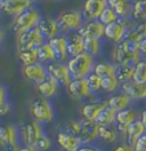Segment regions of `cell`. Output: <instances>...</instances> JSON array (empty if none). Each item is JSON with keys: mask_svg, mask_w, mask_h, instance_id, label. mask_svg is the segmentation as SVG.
Segmentation results:
<instances>
[{"mask_svg": "<svg viewBox=\"0 0 146 151\" xmlns=\"http://www.w3.org/2000/svg\"><path fill=\"white\" fill-rule=\"evenodd\" d=\"M111 58L115 64H136L143 57L136 42L125 39L113 46Z\"/></svg>", "mask_w": 146, "mask_h": 151, "instance_id": "1", "label": "cell"}, {"mask_svg": "<svg viewBox=\"0 0 146 151\" xmlns=\"http://www.w3.org/2000/svg\"><path fill=\"white\" fill-rule=\"evenodd\" d=\"M67 66L71 72L73 79L77 78H86L87 76L94 71L95 68V57L90 54L83 52L79 55L71 56L67 60Z\"/></svg>", "mask_w": 146, "mask_h": 151, "instance_id": "2", "label": "cell"}, {"mask_svg": "<svg viewBox=\"0 0 146 151\" xmlns=\"http://www.w3.org/2000/svg\"><path fill=\"white\" fill-rule=\"evenodd\" d=\"M41 19H42V14H41L40 9L36 6H32L29 9L24 10L18 16L14 17L13 31L16 36H18L27 30L36 28Z\"/></svg>", "mask_w": 146, "mask_h": 151, "instance_id": "3", "label": "cell"}, {"mask_svg": "<svg viewBox=\"0 0 146 151\" xmlns=\"http://www.w3.org/2000/svg\"><path fill=\"white\" fill-rule=\"evenodd\" d=\"M30 112L33 119L41 124H48L53 122L55 118V111L53 103L49 99L39 96L30 103Z\"/></svg>", "mask_w": 146, "mask_h": 151, "instance_id": "4", "label": "cell"}, {"mask_svg": "<svg viewBox=\"0 0 146 151\" xmlns=\"http://www.w3.org/2000/svg\"><path fill=\"white\" fill-rule=\"evenodd\" d=\"M136 24V21L131 17H120L114 23L105 27V38L113 45L121 42L127 37L128 30Z\"/></svg>", "mask_w": 146, "mask_h": 151, "instance_id": "5", "label": "cell"}, {"mask_svg": "<svg viewBox=\"0 0 146 151\" xmlns=\"http://www.w3.org/2000/svg\"><path fill=\"white\" fill-rule=\"evenodd\" d=\"M56 19L59 24L61 32L66 35L72 31H79L82 27L84 19L81 10L78 9H66L57 14Z\"/></svg>", "mask_w": 146, "mask_h": 151, "instance_id": "6", "label": "cell"}, {"mask_svg": "<svg viewBox=\"0 0 146 151\" xmlns=\"http://www.w3.org/2000/svg\"><path fill=\"white\" fill-rule=\"evenodd\" d=\"M18 132H19V137L24 143V145H36V141L44 134L42 124L39 123L36 119L30 120L26 124H24Z\"/></svg>", "mask_w": 146, "mask_h": 151, "instance_id": "7", "label": "cell"}, {"mask_svg": "<svg viewBox=\"0 0 146 151\" xmlns=\"http://www.w3.org/2000/svg\"><path fill=\"white\" fill-rule=\"evenodd\" d=\"M46 41L44 35L41 33L40 29L33 28L31 30H27L25 32L21 33L17 36V48L18 50L22 49H30V48L39 47L41 44Z\"/></svg>", "mask_w": 146, "mask_h": 151, "instance_id": "8", "label": "cell"}, {"mask_svg": "<svg viewBox=\"0 0 146 151\" xmlns=\"http://www.w3.org/2000/svg\"><path fill=\"white\" fill-rule=\"evenodd\" d=\"M46 66H47L48 75L52 76L53 78H55L61 84V86L67 87V86L70 85V83L72 81L73 78L72 76H71L70 70H69L67 63L54 61L52 63H48Z\"/></svg>", "mask_w": 146, "mask_h": 151, "instance_id": "9", "label": "cell"}, {"mask_svg": "<svg viewBox=\"0 0 146 151\" xmlns=\"http://www.w3.org/2000/svg\"><path fill=\"white\" fill-rule=\"evenodd\" d=\"M69 94L72 97L77 99V100H94L95 94L91 93L90 88L88 86V81L87 78H77V79H72V81L70 83V85L66 87Z\"/></svg>", "mask_w": 146, "mask_h": 151, "instance_id": "10", "label": "cell"}, {"mask_svg": "<svg viewBox=\"0 0 146 151\" xmlns=\"http://www.w3.org/2000/svg\"><path fill=\"white\" fill-rule=\"evenodd\" d=\"M32 6H34L32 0H2L0 4V13L10 17H16Z\"/></svg>", "mask_w": 146, "mask_h": 151, "instance_id": "11", "label": "cell"}, {"mask_svg": "<svg viewBox=\"0 0 146 151\" xmlns=\"http://www.w3.org/2000/svg\"><path fill=\"white\" fill-rule=\"evenodd\" d=\"M99 125L96 122L83 119L80 125V131L78 133V137L82 144H88L99 137Z\"/></svg>", "mask_w": 146, "mask_h": 151, "instance_id": "12", "label": "cell"}, {"mask_svg": "<svg viewBox=\"0 0 146 151\" xmlns=\"http://www.w3.org/2000/svg\"><path fill=\"white\" fill-rule=\"evenodd\" d=\"M19 136L18 129L14 125H4L0 126V145L15 150L17 147V139Z\"/></svg>", "mask_w": 146, "mask_h": 151, "instance_id": "13", "label": "cell"}, {"mask_svg": "<svg viewBox=\"0 0 146 151\" xmlns=\"http://www.w3.org/2000/svg\"><path fill=\"white\" fill-rule=\"evenodd\" d=\"M120 88L121 92L127 94L132 100V102L142 101L146 99V83H138L132 79L126 83H122Z\"/></svg>", "mask_w": 146, "mask_h": 151, "instance_id": "14", "label": "cell"}, {"mask_svg": "<svg viewBox=\"0 0 146 151\" xmlns=\"http://www.w3.org/2000/svg\"><path fill=\"white\" fill-rule=\"evenodd\" d=\"M23 75L27 80L40 84L48 77L47 66L41 62H36L29 65H23Z\"/></svg>", "mask_w": 146, "mask_h": 151, "instance_id": "15", "label": "cell"}, {"mask_svg": "<svg viewBox=\"0 0 146 151\" xmlns=\"http://www.w3.org/2000/svg\"><path fill=\"white\" fill-rule=\"evenodd\" d=\"M106 0H84L82 6V15L84 21L87 19H97L102 12L106 8Z\"/></svg>", "mask_w": 146, "mask_h": 151, "instance_id": "16", "label": "cell"}, {"mask_svg": "<svg viewBox=\"0 0 146 151\" xmlns=\"http://www.w3.org/2000/svg\"><path fill=\"white\" fill-rule=\"evenodd\" d=\"M48 42L50 44V46L54 50L56 61H58V62H67V60L70 58V55H69V50H67L66 35L61 33V35H58L56 37L49 39Z\"/></svg>", "mask_w": 146, "mask_h": 151, "instance_id": "17", "label": "cell"}, {"mask_svg": "<svg viewBox=\"0 0 146 151\" xmlns=\"http://www.w3.org/2000/svg\"><path fill=\"white\" fill-rule=\"evenodd\" d=\"M79 32L83 37H105V25L99 19H87L83 22L82 27L79 29Z\"/></svg>", "mask_w": 146, "mask_h": 151, "instance_id": "18", "label": "cell"}, {"mask_svg": "<svg viewBox=\"0 0 146 151\" xmlns=\"http://www.w3.org/2000/svg\"><path fill=\"white\" fill-rule=\"evenodd\" d=\"M38 28L40 29V31L44 35L46 40H49V39H52V38H54L62 33L61 32V28H59V24H58L56 17L42 16V19L40 21Z\"/></svg>", "mask_w": 146, "mask_h": 151, "instance_id": "19", "label": "cell"}, {"mask_svg": "<svg viewBox=\"0 0 146 151\" xmlns=\"http://www.w3.org/2000/svg\"><path fill=\"white\" fill-rule=\"evenodd\" d=\"M66 41L70 57L79 55L84 52V37L79 31H72L66 33Z\"/></svg>", "mask_w": 146, "mask_h": 151, "instance_id": "20", "label": "cell"}, {"mask_svg": "<svg viewBox=\"0 0 146 151\" xmlns=\"http://www.w3.org/2000/svg\"><path fill=\"white\" fill-rule=\"evenodd\" d=\"M145 132H146V128H145V126H144V124L142 123L140 119H137L134 123H131L130 125L126 126L121 134L125 135L126 143H128V144L131 145V147H134L135 142H136Z\"/></svg>", "mask_w": 146, "mask_h": 151, "instance_id": "21", "label": "cell"}, {"mask_svg": "<svg viewBox=\"0 0 146 151\" xmlns=\"http://www.w3.org/2000/svg\"><path fill=\"white\" fill-rule=\"evenodd\" d=\"M56 140L64 151H77L82 144L80 139L75 134L69 133L66 131L57 133Z\"/></svg>", "mask_w": 146, "mask_h": 151, "instance_id": "22", "label": "cell"}, {"mask_svg": "<svg viewBox=\"0 0 146 151\" xmlns=\"http://www.w3.org/2000/svg\"><path fill=\"white\" fill-rule=\"evenodd\" d=\"M107 106V101H95L91 100L86 104H83L81 108V116L83 119L96 122L99 113L104 108Z\"/></svg>", "mask_w": 146, "mask_h": 151, "instance_id": "23", "label": "cell"}, {"mask_svg": "<svg viewBox=\"0 0 146 151\" xmlns=\"http://www.w3.org/2000/svg\"><path fill=\"white\" fill-rule=\"evenodd\" d=\"M59 86H61V84L55 78L48 75V77L44 81H41L40 84H36V88H38V92L40 93L41 96L47 97V99H52L57 94Z\"/></svg>", "mask_w": 146, "mask_h": 151, "instance_id": "24", "label": "cell"}, {"mask_svg": "<svg viewBox=\"0 0 146 151\" xmlns=\"http://www.w3.org/2000/svg\"><path fill=\"white\" fill-rule=\"evenodd\" d=\"M107 5L115 10L119 17H131L132 1L134 0H106Z\"/></svg>", "mask_w": 146, "mask_h": 151, "instance_id": "25", "label": "cell"}, {"mask_svg": "<svg viewBox=\"0 0 146 151\" xmlns=\"http://www.w3.org/2000/svg\"><path fill=\"white\" fill-rule=\"evenodd\" d=\"M131 102H132V100L127 94L121 92V93H118V94L111 95L109 97V100H107V105L113 108L118 112L120 110H123L128 106H130Z\"/></svg>", "mask_w": 146, "mask_h": 151, "instance_id": "26", "label": "cell"}, {"mask_svg": "<svg viewBox=\"0 0 146 151\" xmlns=\"http://www.w3.org/2000/svg\"><path fill=\"white\" fill-rule=\"evenodd\" d=\"M138 119V112L134 106H128L117 112V123L121 126H128Z\"/></svg>", "mask_w": 146, "mask_h": 151, "instance_id": "27", "label": "cell"}, {"mask_svg": "<svg viewBox=\"0 0 146 151\" xmlns=\"http://www.w3.org/2000/svg\"><path fill=\"white\" fill-rule=\"evenodd\" d=\"M36 52H38V61L46 65L48 63L56 61L54 50L50 46V44L48 42V40H46L44 44H41L39 47H36Z\"/></svg>", "mask_w": 146, "mask_h": 151, "instance_id": "28", "label": "cell"}, {"mask_svg": "<svg viewBox=\"0 0 146 151\" xmlns=\"http://www.w3.org/2000/svg\"><path fill=\"white\" fill-rule=\"evenodd\" d=\"M134 73L135 64H115V76L121 84L132 80Z\"/></svg>", "mask_w": 146, "mask_h": 151, "instance_id": "29", "label": "cell"}, {"mask_svg": "<svg viewBox=\"0 0 146 151\" xmlns=\"http://www.w3.org/2000/svg\"><path fill=\"white\" fill-rule=\"evenodd\" d=\"M102 49H103L102 38L84 37V52L86 53L96 57L102 53Z\"/></svg>", "mask_w": 146, "mask_h": 151, "instance_id": "30", "label": "cell"}, {"mask_svg": "<svg viewBox=\"0 0 146 151\" xmlns=\"http://www.w3.org/2000/svg\"><path fill=\"white\" fill-rule=\"evenodd\" d=\"M96 123L99 126H110V125H114L117 123V111L111 108V106H106L99 113L98 118L96 119Z\"/></svg>", "mask_w": 146, "mask_h": 151, "instance_id": "31", "label": "cell"}, {"mask_svg": "<svg viewBox=\"0 0 146 151\" xmlns=\"http://www.w3.org/2000/svg\"><path fill=\"white\" fill-rule=\"evenodd\" d=\"M121 133L118 127H114L113 125L110 126H100L99 127V137L103 141L107 143H114L118 141Z\"/></svg>", "mask_w": 146, "mask_h": 151, "instance_id": "32", "label": "cell"}, {"mask_svg": "<svg viewBox=\"0 0 146 151\" xmlns=\"http://www.w3.org/2000/svg\"><path fill=\"white\" fill-rule=\"evenodd\" d=\"M131 19L136 22L146 21V0H134L132 9H131Z\"/></svg>", "mask_w": 146, "mask_h": 151, "instance_id": "33", "label": "cell"}, {"mask_svg": "<svg viewBox=\"0 0 146 151\" xmlns=\"http://www.w3.org/2000/svg\"><path fill=\"white\" fill-rule=\"evenodd\" d=\"M120 86H121V83L119 81L115 75L106 76L102 78V91L104 93H107V94L114 93Z\"/></svg>", "mask_w": 146, "mask_h": 151, "instance_id": "34", "label": "cell"}, {"mask_svg": "<svg viewBox=\"0 0 146 151\" xmlns=\"http://www.w3.org/2000/svg\"><path fill=\"white\" fill-rule=\"evenodd\" d=\"M18 58L23 65H29L32 63L39 62L38 61V52L36 48H30V49H22L18 50Z\"/></svg>", "mask_w": 146, "mask_h": 151, "instance_id": "35", "label": "cell"}, {"mask_svg": "<svg viewBox=\"0 0 146 151\" xmlns=\"http://www.w3.org/2000/svg\"><path fill=\"white\" fill-rule=\"evenodd\" d=\"M94 72L99 76L100 78L106 77V76L115 75V63H111V62L96 63L95 68H94Z\"/></svg>", "mask_w": 146, "mask_h": 151, "instance_id": "36", "label": "cell"}, {"mask_svg": "<svg viewBox=\"0 0 146 151\" xmlns=\"http://www.w3.org/2000/svg\"><path fill=\"white\" fill-rule=\"evenodd\" d=\"M120 19L119 17V15L115 13V10L113 9L112 7H110L109 5L106 6V8L102 12V14L99 15V19L100 22L106 27V25H109V24H112V23H114L115 21H118Z\"/></svg>", "mask_w": 146, "mask_h": 151, "instance_id": "37", "label": "cell"}, {"mask_svg": "<svg viewBox=\"0 0 146 151\" xmlns=\"http://www.w3.org/2000/svg\"><path fill=\"white\" fill-rule=\"evenodd\" d=\"M135 81L138 83H146V58H140L135 64V73L134 78Z\"/></svg>", "mask_w": 146, "mask_h": 151, "instance_id": "38", "label": "cell"}, {"mask_svg": "<svg viewBox=\"0 0 146 151\" xmlns=\"http://www.w3.org/2000/svg\"><path fill=\"white\" fill-rule=\"evenodd\" d=\"M87 78V81H88V86L90 88L91 93L94 94H97L98 92L102 91V78L98 75H96L94 71L89 73V75L86 77Z\"/></svg>", "mask_w": 146, "mask_h": 151, "instance_id": "39", "label": "cell"}, {"mask_svg": "<svg viewBox=\"0 0 146 151\" xmlns=\"http://www.w3.org/2000/svg\"><path fill=\"white\" fill-rule=\"evenodd\" d=\"M36 147L38 148V150L39 151H48L50 150V148H52V140L45 135V134H42L41 136H40V139L36 141Z\"/></svg>", "mask_w": 146, "mask_h": 151, "instance_id": "40", "label": "cell"}, {"mask_svg": "<svg viewBox=\"0 0 146 151\" xmlns=\"http://www.w3.org/2000/svg\"><path fill=\"white\" fill-rule=\"evenodd\" d=\"M80 125H81V122H77V120H70L65 124V127H64V131L69 133H72V134H75L78 136V133L80 131Z\"/></svg>", "mask_w": 146, "mask_h": 151, "instance_id": "41", "label": "cell"}, {"mask_svg": "<svg viewBox=\"0 0 146 151\" xmlns=\"http://www.w3.org/2000/svg\"><path fill=\"white\" fill-rule=\"evenodd\" d=\"M132 149L134 151H146V132L135 142Z\"/></svg>", "mask_w": 146, "mask_h": 151, "instance_id": "42", "label": "cell"}, {"mask_svg": "<svg viewBox=\"0 0 146 151\" xmlns=\"http://www.w3.org/2000/svg\"><path fill=\"white\" fill-rule=\"evenodd\" d=\"M134 29L136 30V32L142 38H145L146 37V21L136 22V24L134 25Z\"/></svg>", "mask_w": 146, "mask_h": 151, "instance_id": "43", "label": "cell"}, {"mask_svg": "<svg viewBox=\"0 0 146 151\" xmlns=\"http://www.w3.org/2000/svg\"><path fill=\"white\" fill-rule=\"evenodd\" d=\"M137 46H138V49H139V53H140L142 57H145L146 58V37L143 38V39L137 44Z\"/></svg>", "mask_w": 146, "mask_h": 151, "instance_id": "44", "label": "cell"}, {"mask_svg": "<svg viewBox=\"0 0 146 151\" xmlns=\"http://www.w3.org/2000/svg\"><path fill=\"white\" fill-rule=\"evenodd\" d=\"M9 111H10V104L7 101L4 102V103H0V117L6 116Z\"/></svg>", "mask_w": 146, "mask_h": 151, "instance_id": "45", "label": "cell"}, {"mask_svg": "<svg viewBox=\"0 0 146 151\" xmlns=\"http://www.w3.org/2000/svg\"><path fill=\"white\" fill-rule=\"evenodd\" d=\"M112 151H134V149L128 143H122V144H118L117 147H114V149Z\"/></svg>", "mask_w": 146, "mask_h": 151, "instance_id": "46", "label": "cell"}, {"mask_svg": "<svg viewBox=\"0 0 146 151\" xmlns=\"http://www.w3.org/2000/svg\"><path fill=\"white\" fill-rule=\"evenodd\" d=\"M7 101V91L4 86L0 85V103H4Z\"/></svg>", "mask_w": 146, "mask_h": 151, "instance_id": "47", "label": "cell"}, {"mask_svg": "<svg viewBox=\"0 0 146 151\" xmlns=\"http://www.w3.org/2000/svg\"><path fill=\"white\" fill-rule=\"evenodd\" d=\"M16 151H39L36 145H24L22 148L17 149Z\"/></svg>", "mask_w": 146, "mask_h": 151, "instance_id": "48", "label": "cell"}, {"mask_svg": "<svg viewBox=\"0 0 146 151\" xmlns=\"http://www.w3.org/2000/svg\"><path fill=\"white\" fill-rule=\"evenodd\" d=\"M77 151H99L98 149H96V148H92V147H80L79 149Z\"/></svg>", "mask_w": 146, "mask_h": 151, "instance_id": "49", "label": "cell"}, {"mask_svg": "<svg viewBox=\"0 0 146 151\" xmlns=\"http://www.w3.org/2000/svg\"><path fill=\"white\" fill-rule=\"evenodd\" d=\"M139 119L142 120V123L144 124V126H145V128H146V109L142 111V113H140V118H139Z\"/></svg>", "mask_w": 146, "mask_h": 151, "instance_id": "50", "label": "cell"}, {"mask_svg": "<svg viewBox=\"0 0 146 151\" xmlns=\"http://www.w3.org/2000/svg\"><path fill=\"white\" fill-rule=\"evenodd\" d=\"M49 1H54V2H61V1H63V0H49Z\"/></svg>", "mask_w": 146, "mask_h": 151, "instance_id": "51", "label": "cell"}, {"mask_svg": "<svg viewBox=\"0 0 146 151\" xmlns=\"http://www.w3.org/2000/svg\"><path fill=\"white\" fill-rule=\"evenodd\" d=\"M32 1H33V2H34V4H36V1H39V0H32Z\"/></svg>", "mask_w": 146, "mask_h": 151, "instance_id": "52", "label": "cell"}, {"mask_svg": "<svg viewBox=\"0 0 146 151\" xmlns=\"http://www.w3.org/2000/svg\"><path fill=\"white\" fill-rule=\"evenodd\" d=\"M1 42H2V41H1V40H0V46H1Z\"/></svg>", "mask_w": 146, "mask_h": 151, "instance_id": "53", "label": "cell"}, {"mask_svg": "<svg viewBox=\"0 0 146 151\" xmlns=\"http://www.w3.org/2000/svg\"><path fill=\"white\" fill-rule=\"evenodd\" d=\"M1 1H2V0H0V4H1Z\"/></svg>", "mask_w": 146, "mask_h": 151, "instance_id": "54", "label": "cell"}]
</instances>
